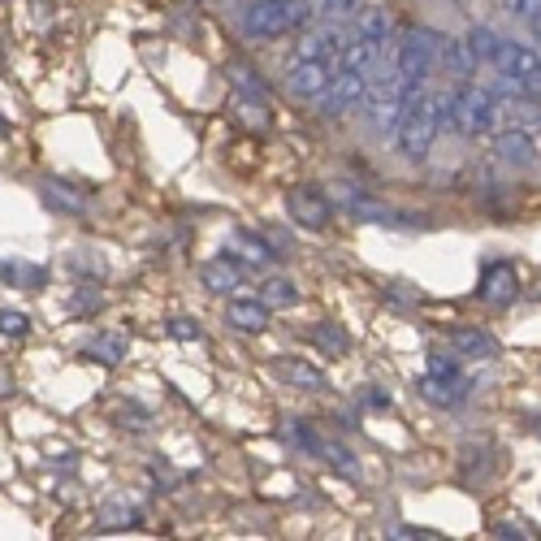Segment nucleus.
Here are the masks:
<instances>
[{"instance_id": "20", "label": "nucleus", "mask_w": 541, "mask_h": 541, "mask_svg": "<svg viewBox=\"0 0 541 541\" xmlns=\"http://www.w3.org/2000/svg\"><path fill=\"white\" fill-rule=\"evenodd\" d=\"M451 347L464 355V360H494L498 342L490 334H481V329H451Z\"/></svg>"}, {"instance_id": "13", "label": "nucleus", "mask_w": 541, "mask_h": 541, "mask_svg": "<svg viewBox=\"0 0 541 541\" xmlns=\"http://www.w3.org/2000/svg\"><path fill=\"white\" fill-rule=\"evenodd\" d=\"M420 394H425V403H433V407H459L468 399V377H433V373H425Z\"/></svg>"}, {"instance_id": "17", "label": "nucleus", "mask_w": 541, "mask_h": 541, "mask_svg": "<svg viewBox=\"0 0 541 541\" xmlns=\"http://www.w3.org/2000/svg\"><path fill=\"white\" fill-rule=\"evenodd\" d=\"M273 373L282 381H290V386H299V390H325V373H321V368H312L303 360H290V355H277Z\"/></svg>"}, {"instance_id": "5", "label": "nucleus", "mask_w": 541, "mask_h": 541, "mask_svg": "<svg viewBox=\"0 0 541 541\" xmlns=\"http://www.w3.org/2000/svg\"><path fill=\"white\" fill-rule=\"evenodd\" d=\"M364 104H368V126H373L377 135H390V130L399 126V117H403V78L394 74V65H386V70H377L373 78H368Z\"/></svg>"}, {"instance_id": "22", "label": "nucleus", "mask_w": 541, "mask_h": 541, "mask_svg": "<svg viewBox=\"0 0 541 541\" xmlns=\"http://www.w3.org/2000/svg\"><path fill=\"white\" fill-rule=\"evenodd\" d=\"M312 342L321 347L325 355H347L351 351V334L342 325H334V321H321L312 329Z\"/></svg>"}, {"instance_id": "8", "label": "nucleus", "mask_w": 541, "mask_h": 541, "mask_svg": "<svg viewBox=\"0 0 541 541\" xmlns=\"http://www.w3.org/2000/svg\"><path fill=\"white\" fill-rule=\"evenodd\" d=\"M364 91H368V74H360V70H347V65H342V70L334 74V83H329V91L316 104H321V117H329V122H334V117H342V113H351L355 104L364 100Z\"/></svg>"}, {"instance_id": "32", "label": "nucleus", "mask_w": 541, "mask_h": 541, "mask_svg": "<svg viewBox=\"0 0 541 541\" xmlns=\"http://www.w3.org/2000/svg\"><path fill=\"white\" fill-rule=\"evenodd\" d=\"M429 373L433 377H464V373H459L455 355H429Z\"/></svg>"}, {"instance_id": "18", "label": "nucleus", "mask_w": 541, "mask_h": 541, "mask_svg": "<svg viewBox=\"0 0 541 541\" xmlns=\"http://www.w3.org/2000/svg\"><path fill=\"white\" fill-rule=\"evenodd\" d=\"M44 204L57 208V213H74V217L87 213V195L78 191V187H70V182H61V178H48L44 182Z\"/></svg>"}, {"instance_id": "10", "label": "nucleus", "mask_w": 541, "mask_h": 541, "mask_svg": "<svg viewBox=\"0 0 541 541\" xmlns=\"http://www.w3.org/2000/svg\"><path fill=\"white\" fill-rule=\"evenodd\" d=\"M537 139L529 135V130H520V126H511V130H503V135L494 139V156L503 165H511V169H529L533 161H537Z\"/></svg>"}, {"instance_id": "23", "label": "nucleus", "mask_w": 541, "mask_h": 541, "mask_svg": "<svg viewBox=\"0 0 541 541\" xmlns=\"http://www.w3.org/2000/svg\"><path fill=\"white\" fill-rule=\"evenodd\" d=\"M234 117H239L247 130H269V104L265 100L239 96V100H234Z\"/></svg>"}, {"instance_id": "14", "label": "nucleus", "mask_w": 541, "mask_h": 541, "mask_svg": "<svg viewBox=\"0 0 541 541\" xmlns=\"http://www.w3.org/2000/svg\"><path fill=\"white\" fill-rule=\"evenodd\" d=\"M135 524H143V511L130 503V498H109L96 516L100 533H122V529H135Z\"/></svg>"}, {"instance_id": "24", "label": "nucleus", "mask_w": 541, "mask_h": 541, "mask_svg": "<svg viewBox=\"0 0 541 541\" xmlns=\"http://www.w3.org/2000/svg\"><path fill=\"white\" fill-rule=\"evenodd\" d=\"M230 83L239 96H252V100H265V83H260V74L252 70V65L243 61H230Z\"/></svg>"}, {"instance_id": "33", "label": "nucleus", "mask_w": 541, "mask_h": 541, "mask_svg": "<svg viewBox=\"0 0 541 541\" xmlns=\"http://www.w3.org/2000/svg\"><path fill=\"white\" fill-rule=\"evenodd\" d=\"M169 338H178V342H200L204 329L195 325V321H169Z\"/></svg>"}, {"instance_id": "19", "label": "nucleus", "mask_w": 541, "mask_h": 541, "mask_svg": "<svg viewBox=\"0 0 541 541\" xmlns=\"http://www.w3.org/2000/svg\"><path fill=\"white\" fill-rule=\"evenodd\" d=\"M438 61L451 70L455 78H472L477 74V52L468 48V39H442V52H438Z\"/></svg>"}, {"instance_id": "4", "label": "nucleus", "mask_w": 541, "mask_h": 541, "mask_svg": "<svg viewBox=\"0 0 541 541\" xmlns=\"http://www.w3.org/2000/svg\"><path fill=\"white\" fill-rule=\"evenodd\" d=\"M312 22V0H256L243 13V35L265 44V39H286Z\"/></svg>"}, {"instance_id": "12", "label": "nucleus", "mask_w": 541, "mask_h": 541, "mask_svg": "<svg viewBox=\"0 0 541 541\" xmlns=\"http://www.w3.org/2000/svg\"><path fill=\"white\" fill-rule=\"evenodd\" d=\"M269 303L265 299H230V308H226V321L234 329H243V334H265L269 329Z\"/></svg>"}, {"instance_id": "30", "label": "nucleus", "mask_w": 541, "mask_h": 541, "mask_svg": "<svg viewBox=\"0 0 541 541\" xmlns=\"http://www.w3.org/2000/svg\"><path fill=\"white\" fill-rule=\"evenodd\" d=\"M507 9L516 13L520 22H533L537 31H541V0H507Z\"/></svg>"}, {"instance_id": "21", "label": "nucleus", "mask_w": 541, "mask_h": 541, "mask_svg": "<svg viewBox=\"0 0 541 541\" xmlns=\"http://www.w3.org/2000/svg\"><path fill=\"white\" fill-rule=\"evenodd\" d=\"M0 282H9V286H26V290H44L48 282V273L31 265V260H0Z\"/></svg>"}, {"instance_id": "27", "label": "nucleus", "mask_w": 541, "mask_h": 541, "mask_svg": "<svg viewBox=\"0 0 541 541\" xmlns=\"http://www.w3.org/2000/svg\"><path fill=\"white\" fill-rule=\"evenodd\" d=\"M316 455L321 459H329L338 472H347V477H355V459H351V451L347 446H338V442H329V438H321V446H316Z\"/></svg>"}, {"instance_id": "35", "label": "nucleus", "mask_w": 541, "mask_h": 541, "mask_svg": "<svg viewBox=\"0 0 541 541\" xmlns=\"http://www.w3.org/2000/svg\"><path fill=\"white\" fill-rule=\"evenodd\" d=\"M494 537H516V541H520V537H529V533H520V529H507V524H498V533H494Z\"/></svg>"}, {"instance_id": "28", "label": "nucleus", "mask_w": 541, "mask_h": 541, "mask_svg": "<svg viewBox=\"0 0 541 541\" xmlns=\"http://www.w3.org/2000/svg\"><path fill=\"white\" fill-rule=\"evenodd\" d=\"M100 303H104V295H100V286H91V282H83V286H78V290H74V295H70V312H74V316H83V312H96V308H100Z\"/></svg>"}, {"instance_id": "34", "label": "nucleus", "mask_w": 541, "mask_h": 541, "mask_svg": "<svg viewBox=\"0 0 541 541\" xmlns=\"http://www.w3.org/2000/svg\"><path fill=\"white\" fill-rule=\"evenodd\" d=\"M390 537H407V541H420V537H438L433 529H416V524H403V529H394Z\"/></svg>"}, {"instance_id": "26", "label": "nucleus", "mask_w": 541, "mask_h": 541, "mask_svg": "<svg viewBox=\"0 0 541 541\" xmlns=\"http://www.w3.org/2000/svg\"><path fill=\"white\" fill-rule=\"evenodd\" d=\"M464 39H468V48L477 52V61H490V65H494V57H498V44H503V39H498L494 31H485V26H472V31H468Z\"/></svg>"}, {"instance_id": "1", "label": "nucleus", "mask_w": 541, "mask_h": 541, "mask_svg": "<svg viewBox=\"0 0 541 541\" xmlns=\"http://www.w3.org/2000/svg\"><path fill=\"white\" fill-rule=\"evenodd\" d=\"M442 117H446V100L429 96V91L407 100L399 126H394V156H403V161H425L433 139H438V130H442Z\"/></svg>"}, {"instance_id": "15", "label": "nucleus", "mask_w": 541, "mask_h": 541, "mask_svg": "<svg viewBox=\"0 0 541 541\" xmlns=\"http://www.w3.org/2000/svg\"><path fill=\"white\" fill-rule=\"evenodd\" d=\"M226 252H230V256H239L243 265H269V260H277V256H273V247L260 239V234H252V230H230Z\"/></svg>"}, {"instance_id": "3", "label": "nucleus", "mask_w": 541, "mask_h": 541, "mask_svg": "<svg viewBox=\"0 0 541 541\" xmlns=\"http://www.w3.org/2000/svg\"><path fill=\"white\" fill-rule=\"evenodd\" d=\"M442 52V35L429 31V26H412V31H403L399 48H394V74L403 78V104L416 100L420 91H429V70L433 61H438Z\"/></svg>"}, {"instance_id": "6", "label": "nucleus", "mask_w": 541, "mask_h": 541, "mask_svg": "<svg viewBox=\"0 0 541 541\" xmlns=\"http://www.w3.org/2000/svg\"><path fill=\"white\" fill-rule=\"evenodd\" d=\"M338 70H342V61H321V57L290 61L286 65V87H290V96H299V100H321Z\"/></svg>"}, {"instance_id": "9", "label": "nucleus", "mask_w": 541, "mask_h": 541, "mask_svg": "<svg viewBox=\"0 0 541 541\" xmlns=\"http://www.w3.org/2000/svg\"><path fill=\"white\" fill-rule=\"evenodd\" d=\"M520 295V277L516 269L507 265V260H494V265H485L481 273V299L485 303H494V308H507L511 299Z\"/></svg>"}, {"instance_id": "2", "label": "nucleus", "mask_w": 541, "mask_h": 541, "mask_svg": "<svg viewBox=\"0 0 541 541\" xmlns=\"http://www.w3.org/2000/svg\"><path fill=\"white\" fill-rule=\"evenodd\" d=\"M498 117H503V109H498V91L490 87H459L446 96V117L442 126H451L459 139H481L490 135V130L498 126Z\"/></svg>"}, {"instance_id": "11", "label": "nucleus", "mask_w": 541, "mask_h": 541, "mask_svg": "<svg viewBox=\"0 0 541 541\" xmlns=\"http://www.w3.org/2000/svg\"><path fill=\"white\" fill-rule=\"evenodd\" d=\"M200 282L208 295H230V290L243 286V265L234 256H213L200 265Z\"/></svg>"}, {"instance_id": "25", "label": "nucleus", "mask_w": 541, "mask_h": 541, "mask_svg": "<svg viewBox=\"0 0 541 541\" xmlns=\"http://www.w3.org/2000/svg\"><path fill=\"white\" fill-rule=\"evenodd\" d=\"M260 299H265L269 308H295L299 290H295V282H286V277H269V282L260 286Z\"/></svg>"}, {"instance_id": "36", "label": "nucleus", "mask_w": 541, "mask_h": 541, "mask_svg": "<svg viewBox=\"0 0 541 541\" xmlns=\"http://www.w3.org/2000/svg\"><path fill=\"white\" fill-rule=\"evenodd\" d=\"M5 130H9V122H5V117H0V135H5Z\"/></svg>"}, {"instance_id": "29", "label": "nucleus", "mask_w": 541, "mask_h": 541, "mask_svg": "<svg viewBox=\"0 0 541 541\" xmlns=\"http://www.w3.org/2000/svg\"><path fill=\"white\" fill-rule=\"evenodd\" d=\"M0 334H5V338H26V334H31V316L13 312V308H0Z\"/></svg>"}, {"instance_id": "16", "label": "nucleus", "mask_w": 541, "mask_h": 541, "mask_svg": "<svg viewBox=\"0 0 541 541\" xmlns=\"http://www.w3.org/2000/svg\"><path fill=\"white\" fill-rule=\"evenodd\" d=\"M126 351H130V342H126V334H117V329H104V334H96V338H91L87 347H83L87 360H96V364H104V368L122 364Z\"/></svg>"}, {"instance_id": "31", "label": "nucleus", "mask_w": 541, "mask_h": 541, "mask_svg": "<svg viewBox=\"0 0 541 541\" xmlns=\"http://www.w3.org/2000/svg\"><path fill=\"white\" fill-rule=\"evenodd\" d=\"M70 269H78V273H96V277H104V260H100L96 252H74V256H70Z\"/></svg>"}, {"instance_id": "7", "label": "nucleus", "mask_w": 541, "mask_h": 541, "mask_svg": "<svg viewBox=\"0 0 541 541\" xmlns=\"http://www.w3.org/2000/svg\"><path fill=\"white\" fill-rule=\"evenodd\" d=\"M286 213L303 230H325L329 221H334V200L316 187H295L286 195Z\"/></svg>"}]
</instances>
